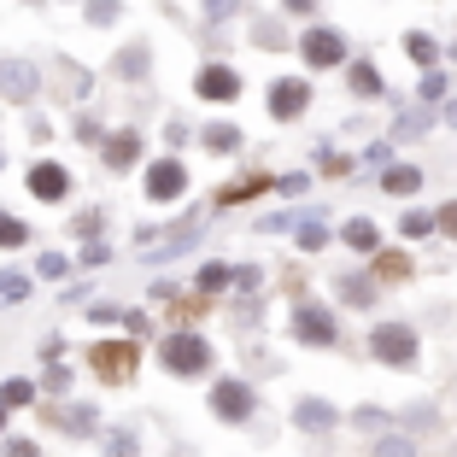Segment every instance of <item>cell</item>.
<instances>
[{"instance_id": "obj_1", "label": "cell", "mask_w": 457, "mask_h": 457, "mask_svg": "<svg viewBox=\"0 0 457 457\" xmlns=\"http://www.w3.org/2000/svg\"><path fill=\"white\" fill-rule=\"evenodd\" d=\"M370 352H376L381 363H393V370H411V363H417V328L381 323L376 335H370Z\"/></svg>"}, {"instance_id": "obj_2", "label": "cell", "mask_w": 457, "mask_h": 457, "mask_svg": "<svg viewBox=\"0 0 457 457\" xmlns=\"http://www.w3.org/2000/svg\"><path fill=\"white\" fill-rule=\"evenodd\" d=\"M159 358H164V370H176V376H200L205 363H212V340H200V335H170L159 346Z\"/></svg>"}, {"instance_id": "obj_3", "label": "cell", "mask_w": 457, "mask_h": 457, "mask_svg": "<svg viewBox=\"0 0 457 457\" xmlns=\"http://www.w3.org/2000/svg\"><path fill=\"white\" fill-rule=\"evenodd\" d=\"M294 335L305 340V346H335V317H328L317 299H299V311H294Z\"/></svg>"}, {"instance_id": "obj_4", "label": "cell", "mask_w": 457, "mask_h": 457, "mask_svg": "<svg viewBox=\"0 0 457 457\" xmlns=\"http://www.w3.org/2000/svg\"><path fill=\"white\" fill-rule=\"evenodd\" d=\"M299 54H305L311 71H335L340 59H346V41H340V29H305Z\"/></svg>"}, {"instance_id": "obj_5", "label": "cell", "mask_w": 457, "mask_h": 457, "mask_svg": "<svg viewBox=\"0 0 457 457\" xmlns=\"http://www.w3.org/2000/svg\"><path fill=\"white\" fill-rule=\"evenodd\" d=\"M253 404H258V393L246 387V381H217V387H212V411L223 422H246V417H253Z\"/></svg>"}, {"instance_id": "obj_6", "label": "cell", "mask_w": 457, "mask_h": 457, "mask_svg": "<svg viewBox=\"0 0 457 457\" xmlns=\"http://www.w3.org/2000/svg\"><path fill=\"white\" fill-rule=\"evenodd\" d=\"M305 106H311V88H305V77H282L276 88H270V112H276L282 123H294Z\"/></svg>"}, {"instance_id": "obj_7", "label": "cell", "mask_w": 457, "mask_h": 457, "mask_svg": "<svg viewBox=\"0 0 457 457\" xmlns=\"http://www.w3.org/2000/svg\"><path fill=\"white\" fill-rule=\"evenodd\" d=\"M95 370H100L106 381H129L135 346H129V340H100V346H95Z\"/></svg>"}, {"instance_id": "obj_8", "label": "cell", "mask_w": 457, "mask_h": 457, "mask_svg": "<svg viewBox=\"0 0 457 457\" xmlns=\"http://www.w3.org/2000/svg\"><path fill=\"white\" fill-rule=\"evenodd\" d=\"M182 188H188V170L176 159H159L147 170V200H182Z\"/></svg>"}, {"instance_id": "obj_9", "label": "cell", "mask_w": 457, "mask_h": 457, "mask_svg": "<svg viewBox=\"0 0 457 457\" xmlns=\"http://www.w3.org/2000/svg\"><path fill=\"white\" fill-rule=\"evenodd\" d=\"M294 422H299L305 434H335V428H340V411H335L328 399H299V404H294Z\"/></svg>"}, {"instance_id": "obj_10", "label": "cell", "mask_w": 457, "mask_h": 457, "mask_svg": "<svg viewBox=\"0 0 457 457\" xmlns=\"http://www.w3.org/2000/svg\"><path fill=\"white\" fill-rule=\"evenodd\" d=\"M194 88H200V100H235L241 95V77L228 65H205L200 77H194Z\"/></svg>"}, {"instance_id": "obj_11", "label": "cell", "mask_w": 457, "mask_h": 457, "mask_svg": "<svg viewBox=\"0 0 457 457\" xmlns=\"http://www.w3.org/2000/svg\"><path fill=\"white\" fill-rule=\"evenodd\" d=\"M0 88H6V100L24 106V100L36 95V71H29L24 59H0Z\"/></svg>"}, {"instance_id": "obj_12", "label": "cell", "mask_w": 457, "mask_h": 457, "mask_svg": "<svg viewBox=\"0 0 457 457\" xmlns=\"http://www.w3.org/2000/svg\"><path fill=\"white\" fill-rule=\"evenodd\" d=\"M29 194H36V200H65L71 176L59 170V164H36V170H29Z\"/></svg>"}, {"instance_id": "obj_13", "label": "cell", "mask_w": 457, "mask_h": 457, "mask_svg": "<svg viewBox=\"0 0 457 457\" xmlns=\"http://www.w3.org/2000/svg\"><path fill=\"white\" fill-rule=\"evenodd\" d=\"M135 153H141V141H135L129 129L106 141V164H112V170H129V164H135Z\"/></svg>"}, {"instance_id": "obj_14", "label": "cell", "mask_w": 457, "mask_h": 457, "mask_svg": "<svg viewBox=\"0 0 457 457\" xmlns=\"http://www.w3.org/2000/svg\"><path fill=\"white\" fill-rule=\"evenodd\" d=\"M381 188H387V194H417L422 176L411 170V164H387V170H381Z\"/></svg>"}, {"instance_id": "obj_15", "label": "cell", "mask_w": 457, "mask_h": 457, "mask_svg": "<svg viewBox=\"0 0 457 457\" xmlns=\"http://www.w3.org/2000/svg\"><path fill=\"white\" fill-rule=\"evenodd\" d=\"M376 241H381V235H376L370 217H352V223H346V246H352V253H376Z\"/></svg>"}, {"instance_id": "obj_16", "label": "cell", "mask_w": 457, "mask_h": 457, "mask_svg": "<svg viewBox=\"0 0 457 457\" xmlns=\"http://www.w3.org/2000/svg\"><path fill=\"white\" fill-rule=\"evenodd\" d=\"M205 147L212 153H235L241 147V129H235V123H205Z\"/></svg>"}, {"instance_id": "obj_17", "label": "cell", "mask_w": 457, "mask_h": 457, "mask_svg": "<svg viewBox=\"0 0 457 457\" xmlns=\"http://www.w3.org/2000/svg\"><path fill=\"white\" fill-rule=\"evenodd\" d=\"M340 299H346V305H376V282H363V276H340Z\"/></svg>"}, {"instance_id": "obj_18", "label": "cell", "mask_w": 457, "mask_h": 457, "mask_svg": "<svg viewBox=\"0 0 457 457\" xmlns=\"http://www.w3.org/2000/svg\"><path fill=\"white\" fill-rule=\"evenodd\" d=\"M118 71L129 82H141V77H147V47H141V41H135V47H123V54H118Z\"/></svg>"}, {"instance_id": "obj_19", "label": "cell", "mask_w": 457, "mask_h": 457, "mask_svg": "<svg viewBox=\"0 0 457 457\" xmlns=\"http://www.w3.org/2000/svg\"><path fill=\"white\" fill-rule=\"evenodd\" d=\"M352 88H358V95H381V77H376V65H352Z\"/></svg>"}, {"instance_id": "obj_20", "label": "cell", "mask_w": 457, "mask_h": 457, "mask_svg": "<svg viewBox=\"0 0 457 457\" xmlns=\"http://www.w3.org/2000/svg\"><path fill=\"white\" fill-rule=\"evenodd\" d=\"M404 47H411V59H417V65H428V71H434V59H440V47H434V36H411Z\"/></svg>"}, {"instance_id": "obj_21", "label": "cell", "mask_w": 457, "mask_h": 457, "mask_svg": "<svg viewBox=\"0 0 457 457\" xmlns=\"http://www.w3.org/2000/svg\"><path fill=\"white\" fill-rule=\"evenodd\" d=\"M376 457H417V445L404 440V434H387V440L376 445Z\"/></svg>"}, {"instance_id": "obj_22", "label": "cell", "mask_w": 457, "mask_h": 457, "mask_svg": "<svg viewBox=\"0 0 457 457\" xmlns=\"http://www.w3.org/2000/svg\"><path fill=\"white\" fill-rule=\"evenodd\" d=\"M24 241H29V228L18 217H0V246H24Z\"/></svg>"}, {"instance_id": "obj_23", "label": "cell", "mask_w": 457, "mask_h": 457, "mask_svg": "<svg viewBox=\"0 0 457 457\" xmlns=\"http://www.w3.org/2000/svg\"><path fill=\"white\" fill-rule=\"evenodd\" d=\"M118 12H123L118 0H88V24H112Z\"/></svg>"}, {"instance_id": "obj_24", "label": "cell", "mask_w": 457, "mask_h": 457, "mask_svg": "<svg viewBox=\"0 0 457 457\" xmlns=\"http://www.w3.org/2000/svg\"><path fill=\"white\" fill-rule=\"evenodd\" d=\"M241 12V0H205V18H212V24H223V18H235Z\"/></svg>"}, {"instance_id": "obj_25", "label": "cell", "mask_w": 457, "mask_h": 457, "mask_svg": "<svg viewBox=\"0 0 457 457\" xmlns=\"http://www.w3.org/2000/svg\"><path fill=\"white\" fill-rule=\"evenodd\" d=\"M387 411H358V417H352V428H370V434H376V428H387Z\"/></svg>"}, {"instance_id": "obj_26", "label": "cell", "mask_w": 457, "mask_h": 457, "mask_svg": "<svg viewBox=\"0 0 457 457\" xmlns=\"http://www.w3.org/2000/svg\"><path fill=\"white\" fill-rule=\"evenodd\" d=\"M24 294H29L24 276H0V299H6V305H12V299H24Z\"/></svg>"}, {"instance_id": "obj_27", "label": "cell", "mask_w": 457, "mask_h": 457, "mask_svg": "<svg viewBox=\"0 0 457 457\" xmlns=\"http://www.w3.org/2000/svg\"><path fill=\"white\" fill-rule=\"evenodd\" d=\"M223 282H228V270H223V264H205V270H200V287H205V294H217Z\"/></svg>"}, {"instance_id": "obj_28", "label": "cell", "mask_w": 457, "mask_h": 457, "mask_svg": "<svg viewBox=\"0 0 457 457\" xmlns=\"http://www.w3.org/2000/svg\"><path fill=\"white\" fill-rule=\"evenodd\" d=\"M299 246H305V253H311V246H323V223H317V217L299 223Z\"/></svg>"}, {"instance_id": "obj_29", "label": "cell", "mask_w": 457, "mask_h": 457, "mask_svg": "<svg viewBox=\"0 0 457 457\" xmlns=\"http://www.w3.org/2000/svg\"><path fill=\"white\" fill-rule=\"evenodd\" d=\"M428 228H434L428 212H404V235H428Z\"/></svg>"}, {"instance_id": "obj_30", "label": "cell", "mask_w": 457, "mask_h": 457, "mask_svg": "<svg viewBox=\"0 0 457 457\" xmlns=\"http://www.w3.org/2000/svg\"><path fill=\"white\" fill-rule=\"evenodd\" d=\"M71 428H77V434H88V428H95V411H88V404H77V411H71Z\"/></svg>"}, {"instance_id": "obj_31", "label": "cell", "mask_w": 457, "mask_h": 457, "mask_svg": "<svg viewBox=\"0 0 457 457\" xmlns=\"http://www.w3.org/2000/svg\"><path fill=\"white\" fill-rule=\"evenodd\" d=\"M445 95V77L440 71H428V77H422V100H440Z\"/></svg>"}, {"instance_id": "obj_32", "label": "cell", "mask_w": 457, "mask_h": 457, "mask_svg": "<svg viewBox=\"0 0 457 457\" xmlns=\"http://www.w3.org/2000/svg\"><path fill=\"white\" fill-rule=\"evenodd\" d=\"M428 129V112H411V118H399V135H422Z\"/></svg>"}, {"instance_id": "obj_33", "label": "cell", "mask_w": 457, "mask_h": 457, "mask_svg": "<svg viewBox=\"0 0 457 457\" xmlns=\"http://www.w3.org/2000/svg\"><path fill=\"white\" fill-rule=\"evenodd\" d=\"M106 457H135V440H129V434H112V445H106Z\"/></svg>"}, {"instance_id": "obj_34", "label": "cell", "mask_w": 457, "mask_h": 457, "mask_svg": "<svg viewBox=\"0 0 457 457\" xmlns=\"http://www.w3.org/2000/svg\"><path fill=\"white\" fill-rule=\"evenodd\" d=\"M404 270H411V264H404V253H387V258H381V276H404Z\"/></svg>"}, {"instance_id": "obj_35", "label": "cell", "mask_w": 457, "mask_h": 457, "mask_svg": "<svg viewBox=\"0 0 457 457\" xmlns=\"http://www.w3.org/2000/svg\"><path fill=\"white\" fill-rule=\"evenodd\" d=\"M6 404H29V381H6Z\"/></svg>"}, {"instance_id": "obj_36", "label": "cell", "mask_w": 457, "mask_h": 457, "mask_svg": "<svg viewBox=\"0 0 457 457\" xmlns=\"http://www.w3.org/2000/svg\"><path fill=\"white\" fill-rule=\"evenodd\" d=\"M404 422H411V428H428L434 411H428V404H417V411H404Z\"/></svg>"}, {"instance_id": "obj_37", "label": "cell", "mask_w": 457, "mask_h": 457, "mask_svg": "<svg viewBox=\"0 0 457 457\" xmlns=\"http://www.w3.org/2000/svg\"><path fill=\"white\" fill-rule=\"evenodd\" d=\"M258 41L264 47H282V24H258Z\"/></svg>"}, {"instance_id": "obj_38", "label": "cell", "mask_w": 457, "mask_h": 457, "mask_svg": "<svg viewBox=\"0 0 457 457\" xmlns=\"http://www.w3.org/2000/svg\"><path fill=\"white\" fill-rule=\"evenodd\" d=\"M440 228H445V235H457V205H445V212H440Z\"/></svg>"}, {"instance_id": "obj_39", "label": "cell", "mask_w": 457, "mask_h": 457, "mask_svg": "<svg viewBox=\"0 0 457 457\" xmlns=\"http://www.w3.org/2000/svg\"><path fill=\"white\" fill-rule=\"evenodd\" d=\"M287 12H317V0H282Z\"/></svg>"}, {"instance_id": "obj_40", "label": "cell", "mask_w": 457, "mask_h": 457, "mask_svg": "<svg viewBox=\"0 0 457 457\" xmlns=\"http://www.w3.org/2000/svg\"><path fill=\"white\" fill-rule=\"evenodd\" d=\"M0 428H6V404H0Z\"/></svg>"}]
</instances>
